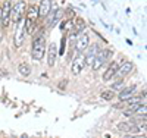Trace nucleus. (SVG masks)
<instances>
[{"label":"nucleus","mask_w":147,"mask_h":138,"mask_svg":"<svg viewBox=\"0 0 147 138\" xmlns=\"http://www.w3.org/2000/svg\"><path fill=\"white\" fill-rule=\"evenodd\" d=\"M16 25H18V28H16V32H15L13 41H15V46L16 47H21L24 44V40H25V35H27L25 34V19H22Z\"/></svg>","instance_id":"5"},{"label":"nucleus","mask_w":147,"mask_h":138,"mask_svg":"<svg viewBox=\"0 0 147 138\" xmlns=\"http://www.w3.org/2000/svg\"><path fill=\"white\" fill-rule=\"evenodd\" d=\"M25 7H27V5H25L24 0H19L18 3H15L13 6H12V9H10V22H13L15 25L18 22H21L22 18H24V13H25Z\"/></svg>","instance_id":"2"},{"label":"nucleus","mask_w":147,"mask_h":138,"mask_svg":"<svg viewBox=\"0 0 147 138\" xmlns=\"http://www.w3.org/2000/svg\"><path fill=\"white\" fill-rule=\"evenodd\" d=\"M118 68H119V62H112V63L109 65V68L106 69V72L103 73V81H109V79H112L113 77H115V73H116V71H118Z\"/></svg>","instance_id":"12"},{"label":"nucleus","mask_w":147,"mask_h":138,"mask_svg":"<svg viewBox=\"0 0 147 138\" xmlns=\"http://www.w3.org/2000/svg\"><path fill=\"white\" fill-rule=\"evenodd\" d=\"M134 93H136V85H131V87H127V88H122L119 91V100L121 102H127L128 98H131L134 96Z\"/></svg>","instance_id":"14"},{"label":"nucleus","mask_w":147,"mask_h":138,"mask_svg":"<svg viewBox=\"0 0 147 138\" xmlns=\"http://www.w3.org/2000/svg\"><path fill=\"white\" fill-rule=\"evenodd\" d=\"M65 41H66V37H63V38H62V47H60V55H63V52H65Z\"/></svg>","instance_id":"20"},{"label":"nucleus","mask_w":147,"mask_h":138,"mask_svg":"<svg viewBox=\"0 0 147 138\" xmlns=\"http://www.w3.org/2000/svg\"><path fill=\"white\" fill-rule=\"evenodd\" d=\"M129 123L131 122H121V123H118V129L124 131V132H129Z\"/></svg>","instance_id":"19"},{"label":"nucleus","mask_w":147,"mask_h":138,"mask_svg":"<svg viewBox=\"0 0 147 138\" xmlns=\"http://www.w3.org/2000/svg\"><path fill=\"white\" fill-rule=\"evenodd\" d=\"M56 57H57V47L55 43H50V47H49V52H47V65L50 68L55 66Z\"/></svg>","instance_id":"10"},{"label":"nucleus","mask_w":147,"mask_h":138,"mask_svg":"<svg viewBox=\"0 0 147 138\" xmlns=\"http://www.w3.org/2000/svg\"><path fill=\"white\" fill-rule=\"evenodd\" d=\"M134 113L136 115H144L146 116V113H147V107H146V104H138L137 107H136V110H134Z\"/></svg>","instance_id":"16"},{"label":"nucleus","mask_w":147,"mask_h":138,"mask_svg":"<svg viewBox=\"0 0 147 138\" xmlns=\"http://www.w3.org/2000/svg\"><path fill=\"white\" fill-rule=\"evenodd\" d=\"M88 44H90L88 35L85 34V32H80L78 40H77V50H78L80 53H82V52H85V50H87Z\"/></svg>","instance_id":"9"},{"label":"nucleus","mask_w":147,"mask_h":138,"mask_svg":"<svg viewBox=\"0 0 147 138\" xmlns=\"http://www.w3.org/2000/svg\"><path fill=\"white\" fill-rule=\"evenodd\" d=\"M49 15H50V16H49V21H47V27L53 28L55 25L60 21V18H62L63 9H52V12H50Z\"/></svg>","instance_id":"7"},{"label":"nucleus","mask_w":147,"mask_h":138,"mask_svg":"<svg viewBox=\"0 0 147 138\" xmlns=\"http://www.w3.org/2000/svg\"><path fill=\"white\" fill-rule=\"evenodd\" d=\"M18 71L19 73L22 75V77H30V73H31V66L28 63H21L18 66Z\"/></svg>","instance_id":"15"},{"label":"nucleus","mask_w":147,"mask_h":138,"mask_svg":"<svg viewBox=\"0 0 147 138\" xmlns=\"http://www.w3.org/2000/svg\"><path fill=\"white\" fill-rule=\"evenodd\" d=\"M0 18H2V9H0Z\"/></svg>","instance_id":"22"},{"label":"nucleus","mask_w":147,"mask_h":138,"mask_svg":"<svg viewBox=\"0 0 147 138\" xmlns=\"http://www.w3.org/2000/svg\"><path fill=\"white\" fill-rule=\"evenodd\" d=\"M112 57V50L110 48H105V50H99V53H97V56H96V59H94V62H93V69L94 71H99L106 62Z\"/></svg>","instance_id":"3"},{"label":"nucleus","mask_w":147,"mask_h":138,"mask_svg":"<svg viewBox=\"0 0 147 138\" xmlns=\"http://www.w3.org/2000/svg\"><path fill=\"white\" fill-rule=\"evenodd\" d=\"M113 97H115V93L112 90H106V91L102 93V98L103 100H107V102H109V100H112Z\"/></svg>","instance_id":"17"},{"label":"nucleus","mask_w":147,"mask_h":138,"mask_svg":"<svg viewBox=\"0 0 147 138\" xmlns=\"http://www.w3.org/2000/svg\"><path fill=\"white\" fill-rule=\"evenodd\" d=\"M122 88H125V87H124V81H122V79H119L115 84H112V91H121Z\"/></svg>","instance_id":"18"},{"label":"nucleus","mask_w":147,"mask_h":138,"mask_svg":"<svg viewBox=\"0 0 147 138\" xmlns=\"http://www.w3.org/2000/svg\"><path fill=\"white\" fill-rule=\"evenodd\" d=\"M84 55H78L75 59H74V62H72V68H71V71H72V73L74 75H78V73H81V71L84 69Z\"/></svg>","instance_id":"8"},{"label":"nucleus","mask_w":147,"mask_h":138,"mask_svg":"<svg viewBox=\"0 0 147 138\" xmlns=\"http://www.w3.org/2000/svg\"><path fill=\"white\" fill-rule=\"evenodd\" d=\"M44 52H46V37H44V34H40L32 41L31 56L34 60H41L44 56Z\"/></svg>","instance_id":"1"},{"label":"nucleus","mask_w":147,"mask_h":138,"mask_svg":"<svg viewBox=\"0 0 147 138\" xmlns=\"http://www.w3.org/2000/svg\"><path fill=\"white\" fill-rule=\"evenodd\" d=\"M21 138H28V137H27V135H25V134H24V135H22V137H21Z\"/></svg>","instance_id":"21"},{"label":"nucleus","mask_w":147,"mask_h":138,"mask_svg":"<svg viewBox=\"0 0 147 138\" xmlns=\"http://www.w3.org/2000/svg\"><path fill=\"white\" fill-rule=\"evenodd\" d=\"M132 69H134V63H132V62H124V63L118 68L115 75H118V77L122 78V77H125V75H128Z\"/></svg>","instance_id":"13"},{"label":"nucleus","mask_w":147,"mask_h":138,"mask_svg":"<svg viewBox=\"0 0 147 138\" xmlns=\"http://www.w3.org/2000/svg\"><path fill=\"white\" fill-rule=\"evenodd\" d=\"M99 44L97 43H93V44H88L87 47V52H85V56H84V65L85 66H93V62L99 53Z\"/></svg>","instance_id":"4"},{"label":"nucleus","mask_w":147,"mask_h":138,"mask_svg":"<svg viewBox=\"0 0 147 138\" xmlns=\"http://www.w3.org/2000/svg\"><path fill=\"white\" fill-rule=\"evenodd\" d=\"M2 9V18H0V24L3 25V27H7L9 22H10V9H12V3L10 0H6L3 3V7Z\"/></svg>","instance_id":"6"},{"label":"nucleus","mask_w":147,"mask_h":138,"mask_svg":"<svg viewBox=\"0 0 147 138\" xmlns=\"http://www.w3.org/2000/svg\"><path fill=\"white\" fill-rule=\"evenodd\" d=\"M52 0H41L38 6V16H47L52 12Z\"/></svg>","instance_id":"11"}]
</instances>
